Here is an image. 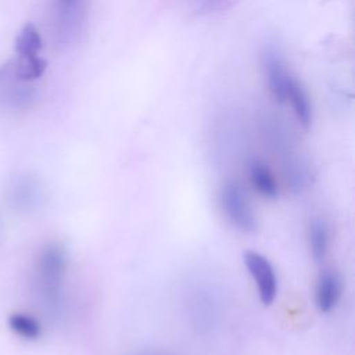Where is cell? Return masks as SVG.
I'll list each match as a JSON object with an SVG mask.
<instances>
[{"instance_id":"obj_1","label":"cell","mask_w":355,"mask_h":355,"mask_svg":"<svg viewBox=\"0 0 355 355\" xmlns=\"http://www.w3.org/2000/svg\"><path fill=\"white\" fill-rule=\"evenodd\" d=\"M68 268V252L60 243L46 244L36 259L35 283L42 298L51 306L60 301Z\"/></svg>"},{"instance_id":"obj_2","label":"cell","mask_w":355,"mask_h":355,"mask_svg":"<svg viewBox=\"0 0 355 355\" xmlns=\"http://www.w3.org/2000/svg\"><path fill=\"white\" fill-rule=\"evenodd\" d=\"M42 37L39 31L32 24H26L15 39V51L18 60L12 61L18 76L26 82L39 79L47 67V62L40 55Z\"/></svg>"},{"instance_id":"obj_3","label":"cell","mask_w":355,"mask_h":355,"mask_svg":"<svg viewBox=\"0 0 355 355\" xmlns=\"http://www.w3.org/2000/svg\"><path fill=\"white\" fill-rule=\"evenodd\" d=\"M219 202L226 219L240 232L254 233L258 220L244 189L236 180H227L219 190Z\"/></svg>"},{"instance_id":"obj_4","label":"cell","mask_w":355,"mask_h":355,"mask_svg":"<svg viewBox=\"0 0 355 355\" xmlns=\"http://www.w3.org/2000/svg\"><path fill=\"white\" fill-rule=\"evenodd\" d=\"M29 82L21 79L15 72L14 64L7 62L0 67V101L14 110H25L32 105L36 98L33 87Z\"/></svg>"},{"instance_id":"obj_5","label":"cell","mask_w":355,"mask_h":355,"mask_svg":"<svg viewBox=\"0 0 355 355\" xmlns=\"http://www.w3.org/2000/svg\"><path fill=\"white\" fill-rule=\"evenodd\" d=\"M243 259L250 276L257 284L259 301L265 306L270 305L277 295V277L273 265L265 255L257 251H247Z\"/></svg>"},{"instance_id":"obj_6","label":"cell","mask_w":355,"mask_h":355,"mask_svg":"<svg viewBox=\"0 0 355 355\" xmlns=\"http://www.w3.org/2000/svg\"><path fill=\"white\" fill-rule=\"evenodd\" d=\"M262 71L266 86L276 101L284 103L286 90L291 80V73L287 71L282 55L273 47H266L261 57Z\"/></svg>"},{"instance_id":"obj_7","label":"cell","mask_w":355,"mask_h":355,"mask_svg":"<svg viewBox=\"0 0 355 355\" xmlns=\"http://www.w3.org/2000/svg\"><path fill=\"white\" fill-rule=\"evenodd\" d=\"M343 293L341 276L333 269H324L315 286V305L319 312L329 313L338 304Z\"/></svg>"},{"instance_id":"obj_8","label":"cell","mask_w":355,"mask_h":355,"mask_svg":"<svg viewBox=\"0 0 355 355\" xmlns=\"http://www.w3.org/2000/svg\"><path fill=\"white\" fill-rule=\"evenodd\" d=\"M290 103L291 108L295 114L297 121L301 123V126L308 128L312 123V107L309 97L302 87V85L293 76L287 90H286V100L284 103Z\"/></svg>"},{"instance_id":"obj_9","label":"cell","mask_w":355,"mask_h":355,"mask_svg":"<svg viewBox=\"0 0 355 355\" xmlns=\"http://www.w3.org/2000/svg\"><path fill=\"white\" fill-rule=\"evenodd\" d=\"M250 182L254 189L265 198L273 200L279 194L277 180L268 165L261 161H252L250 165Z\"/></svg>"},{"instance_id":"obj_10","label":"cell","mask_w":355,"mask_h":355,"mask_svg":"<svg viewBox=\"0 0 355 355\" xmlns=\"http://www.w3.org/2000/svg\"><path fill=\"white\" fill-rule=\"evenodd\" d=\"M309 251L315 261L320 262L324 259L330 245V229L324 219H313L308 229Z\"/></svg>"},{"instance_id":"obj_11","label":"cell","mask_w":355,"mask_h":355,"mask_svg":"<svg viewBox=\"0 0 355 355\" xmlns=\"http://www.w3.org/2000/svg\"><path fill=\"white\" fill-rule=\"evenodd\" d=\"M11 197H12V202L15 207L28 209V208L36 205V202L39 201L40 187H39L37 182H35L29 178H24L14 184Z\"/></svg>"},{"instance_id":"obj_12","label":"cell","mask_w":355,"mask_h":355,"mask_svg":"<svg viewBox=\"0 0 355 355\" xmlns=\"http://www.w3.org/2000/svg\"><path fill=\"white\" fill-rule=\"evenodd\" d=\"M10 329L21 338L37 340L42 334L40 322L29 313L15 312L8 318Z\"/></svg>"},{"instance_id":"obj_13","label":"cell","mask_w":355,"mask_h":355,"mask_svg":"<svg viewBox=\"0 0 355 355\" xmlns=\"http://www.w3.org/2000/svg\"><path fill=\"white\" fill-rule=\"evenodd\" d=\"M80 0H58V24L62 26V35H68L71 28L79 19Z\"/></svg>"}]
</instances>
